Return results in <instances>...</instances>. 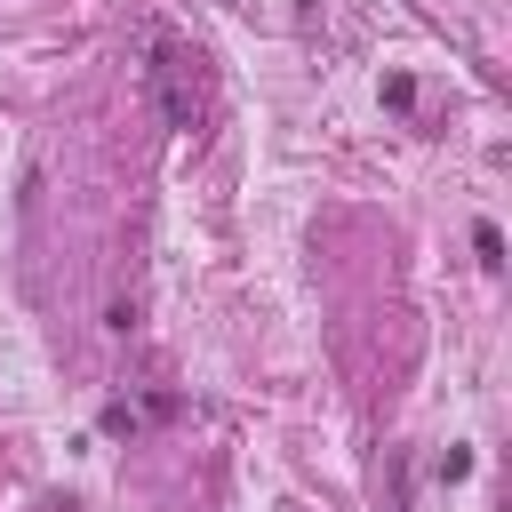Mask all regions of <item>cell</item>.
<instances>
[{
    "mask_svg": "<svg viewBox=\"0 0 512 512\" xmlns=\"http://www.w3.org/2000/svg\"><path fill=\"white\" fill-rule=\"evenodd\" d=\"M472 248H480V264H488V272L504 264V232H496V224H472Z\"/></svg>",
    "mask_w": 512,
    "mask_h": 512,
    "instance_id": "7a4b0ae2",
    "label": "cell"
},
{
    "mask_svg": "<svg viewBox=\"0 0 512 512\" xmlns=\"http://www.w3.org/2000/svg\"><path fill=\"white\" fill-rule=\"evenodd\" d=\"M152 80H160V104H168V120L192 136V128H200V104L184 96V56H176V48H160V72H152Z\"/></svg>",
    "mask_w": 512,
    "mask_h": 512,
    "instance_id": "6da1fadb",
    "label": "cell"
},
{
    "mask_svg": "<svg viewBox=\"0 0 512 512\" xmlns=\"http://www.w3.org/2000/svg\"><path fill=\"white\" fill-rule=\"evenodd\" d=\"M384 104H392V112H408V104H416V80H408V72H392V80H384Z\"/></svg>",
    "mask_w": 512,
    "mask_h": 512,
    "instance_id": "3957f363",
    "label": "cell"
}]
</instances>
